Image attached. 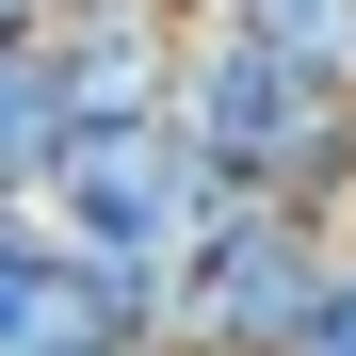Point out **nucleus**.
Listing matches in <instances>:
<instances>
[{
  "label": "nucleus",
  "mask_w": 356,
  "mask_h": 356,
  "mask_svg": "<svg viewBox=\"0 0 356 356\" xmlns=\"http://www.w3.org/2000/svg\"><path fill=\"white\" fill-rule=\"evenodd\" d=\"M243 17H259L275 49H308V65H340V49H356V0H243Z\"/></svg>",
  "instance_id": "nucleus-5"
},
{
  "label": "nucleus",
  "mask_w": 356,
  "mask_h": 356,
  "mask_svg": "<svg viewBox=\"0 0 356 356\" xmlns=\"http://www.w3.org/2000/svg\"><path fill=\"white\" fill-rule=\"evenodd\" d=\"M243 195L178 113H130V130H81L65 146V178H49V227H65L81 259H113V275H195V243H211V211Z\"/></svg>",
  "instance_id": "nucleus-1"
},
{
  "label": "nucleus",
  "mask_w": 356,
  "mask_h": 356,
  "mask_svg": "<svg viewBox=\"0 0 356 356\" xmlns=\"http://www.w3.org/2000/svg\"><path fill=\"white\" fill-rule=\"evenodd\" d=\"M0 33H49V0H0Z\"/></svg>",
  "instance_id": "nucleus-6"
},
{
  "label": "nucleus",
  "mask_w": 356,
  "mask_h": 356,
  "mask_svg": "<svg viewBox=\"0 0 356 356\" xmlns=\"http://www.w3.org/2000/svg\"><path fill=\"white\" fill-rule=\"evenodd\" d=\"M81 291V243L49 227V195H0V356H33Z\"/></svg>",
  "instance_id": "nucleus-4"
},
{
  "label": "nucleus",
  "mask_w": 356,
  "mask_h": 356,
  "mask_svg": "<svg viewBox=\"0 0 356 356\" xmlns=\"http://www.w3.org/2000/svg\"><path fill=\"white\" fill-rule=\"evenodd\" d=\"M178 17H243V0H178Z\"/></svg>",
  "instance_id": "nucleus-7"
},
{
  "label": "nucleus",
  "mask_w": 356,
  "mask_h": 356,
  "mask_svg": "<svg viewBox=\"0 0 356 356\" xmlns=\"http://www.w3.org/2000/svg\"><path fill=\"white\" fill-rule=\"evenodd\" d=\"M340 81H356V49H340Z\"/></svg>",
  "instance_id": "nucleus-8"
},
{
  "label": "nucleus",
  "mask_w": 356,
  "mask_h": 356,
  "mask_svg": "<svg viewBox=\"0 0 356 356\" xmlns=\"http://www.w3.org/2000/svg\"><path fill=\"white\" fill-rule=\"evenodd\" d=\"M81 146V97H65V49L49 33H0V195H49Z\"/></svg>",
  "instance_id": "nucleus-3"
},
{
  "label": "nucleus",
  "mask_w": 356,
  "mask_h": 356,
  "mask_svg": "<svg viewBox=\"0 0 356 356\" xmlns=\"http://www.w3.org/2000/svg\"><path fill=\"white\" fill-rule=\"evenodd\" d=\"M340 291V227L291 195H227L195 275H178V356H291Z\"/></svg>",
  "instance_id": "nucleus-2"
}]
</instances>
